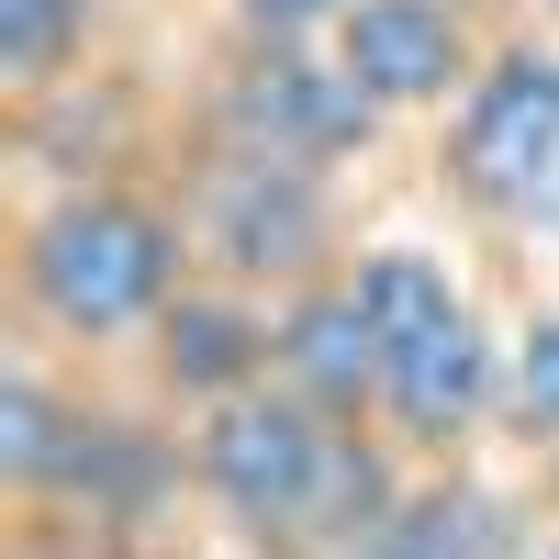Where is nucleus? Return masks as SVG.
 Instances as JSON below:
<instances>
[{
  "label": "nucleus",
  "mask_w": 559,
  "mask_h": 559,
  "mask_svg": "<svg viewBox=\"0 0 559 559\" xmlns=\"http://www.w3.org/2000/svg\"><path fill=\"white\" fill-rule=\"evenodd\" d=\"M336 414L302 403L292 381H258L236 403L179 414V459H191V503L236 537L247 559H302L324 471H336Z\"/></svg>",
  "instance_id": "nucleus-2"
},
{
  "label": "nucleus",
  "mask_w": 559,
  "mask_h": 559,
  "mask_svg": "<svg viewBox=\"0 0 559 559\" xmlns=\"http://www.w3.org/2000/svg\"><path fill=\"white\" fill-rule=\"evenodd\" d=\"M503 358H515V347H492V324H481V313H459V324H437V336L392 347L381 426L414 448V471H437V459H471V437L503 414Z\"/></svg>",
  "instance_id": "nucleus-8"
},
{
  "label": "nucleus",
  "mask_w": 559,
  "mask_h": 559,
  "mask_svg": "<svg viewBox=\"0 0 559 559\" xmlns=\"http://www.w3.org/2000/svg\"><path fill=\"white\" fill-rule=\"evenodd\" d=\"M179 224H191L202 280H236L258 302H292L358 258L336 213V168H292L258 146H202L191 179H179Z\"/></svg>",
  "instance_id": "nucleus-3"
},
{
  "label": "nucleus",
  "mask_w": 559,
  "mask_h": 559,
  "mask_svg": "<svg viewBox=\"0 0 559 559\" xmlns=\"http://www.w3.org/2000/svg\"><path fill=\"white\" fill-rule=\"evenodd\" d=\"M526 548L537 537L515 526V503H503L471 459H437V471H414V492L392 503V526L358 559H526Z\"/></svg>",
  "instance_id": "nucleus-11"
},
{
  "label": "nucleus",
  "mask_w": 559,
  "mask_h": 559,
  "mask_svg": "<svg viewBox=\"0 0 559 559\" xmlns=\"http://www.w3.org/2000/svg\"><path fill=\"white\" fill-rule=\"evenodd\" d=\"M90 437H102V403L57 381V347L23 336L0 358V492H12V515H57L90 471Z\"/></svg>",
  "instance_id": "nucleus-9"
},
{
  "label": "nucleus",
  "mask_w": 559,
  "mask_h": 559,
  "mask_svg": "<svg viewBox=\"0 0 559 559\" xmlns=\"http://www.w3.org/2000/svg\"><path fill=\"white\" fill-rule=\"evenodd\" d=\"M369 134H381V102L336 68V45H247L236 34V68L202 102V146H258L292 168H347Z\"/></svg>",
  "instance_id": "nucleus-5"
},
{
  "label": "nucleus",
  "mask_w": 559,
  "mask_h": 559,
  "mask_svg": "<svg viewBox=\"0 0 559 559\" xmlns=\"http://www.w3.org/2000/svg\"><path fill=\"white\" fill-rule=\"evenodd\" d=\"M347 12L358 0H224V23H236L247 45H336Z\"/></svg>",
  "instance_id": "nucleus-15"
},
{
  "label": "nucleus",
  "mask_w": 559,
  "mask_h": 559,
  "mask_svg": "<svg viewBox=\"0 0 559 559\" xmlns=\"http://www.w3.org/2000/svg\"><path fill=\"white\" fill-rule=\"evenodd\" d=\"M481 23L471 0H358V12L336 23V68L381 102V123L403 112H448L459 90L481 79Z\"/></svg>",
  "instance_id": "nucleus-7"
},
{
  "label": "nucleus",
  "mask_w": 559,
  "mask_h": 559,
  "mask_svg": "<svg viewBox=\"0 0 559 559\" xmlns=\"http://www.w3.org/2000/svg\"><path fill=\"white\" fill-rule=\"evenodd\" d=\"M347 292H358L369 324H381V347H414V336H437V324L471 313V292H459V269L437 247H358Z\"/></svg>",
  "instance_id": "nucleus-12"
},
{
  "label": "nucleus",
  "mask_w": 559,
  "mask_h": 559,
  "mask_svg": "<svg viewBox=\"0 0 559 559\" xmlns=\"http://www.w3.org/2000/svg\"><path fill=\"white\" fill-rule=\"evenodd\" d=\"M437 179L492 224H537L559 191V34H503L437 112Z\"/></svg>",
  "instance_id": "nucleus-4"
},
{
  "label": "nucleus",
  "mask_w": 559,
  "mask_h": 559,
  "mask_svg": "<svg viewBox=\"0 0 559 559\" xmlns=\"http://www.w3.org/2000/svg\"><path fill=\"white\" fill-rule=\"evenodd\" d=\"M90 34H102V0H0V79L45 102V90H68Z\"/></svg>",
  "instance_id": "nucleus-13"
},
{
  "label": "nucleus",
  "mask_w": 559,
  "mask_h": 559,
  "mask_svg": "<svg viewBox=\"0 0 559 559\" xmlns=\"http://www.w3.org/2000/svg\"><path fill=\"white\" fill-rule=\"evenodd\" d=\"M503 414H515V437L559 448V313H537L515 358H503Z\"/></svg>",
  "instance_id": "nucleus-14"
},
{
  "label": "nucleus",
  "mask_w": 559,
  "mask_h": 559,
  "mask_svg": "<svg viewBox=\"0 0 559 559\" xmlns=\"http://www.w3.org/2000/svg\"><path fill=\"white\" fill-rule=\"evenodd\" d=\"M526 12H537V34H559V0H526Z\"/></svg>",
  "instance_id": "nucleus-16"
},
{
  "label": "nucleus",
  "mask_w": 559,
  "mask_h": 559,
  "mask_svg": "<svg viewBox=\"0 0 559 559\" xmlns=\"http://www.w3.org/2000/svg\"><path fill=\"white\" fill-rule=\"evenodd\" d=\"M526 559H559V537H537V548H526Z\"/></svg>",
  "instance_id": "nucleus-17"
},
{
  "label": "nucleus",
  "mask_w": 559,
  "mask_h": 559,
  "mask_svg": "<svg viewBox=\"0 0 559 559\" xmlns=\"http://www.w3.org/2000/svg\"><path fill=\"white\" fill-rule=\"evenodd\" d=\"M280 381H292L302 403H324L336 426H381V381H392V347H381V324L358 313L347 269L280 302Z\"/></svg>",
  "instance_id": "nucleus-10"
},
{
  "label": "nucleus",
  "mask_w": 559,
  "mask_h": 559,
  "mask_svg": "<svg viewBox=\"0 0 559 559\" xmlns=\"http://www.w3.org/2000/svg\"><path fill=\"white\" fill-rule=\"evenodd\" d=\"M191 269L202 258H191L179 202L134 191V179H57L12 224V313H23V336L68 358L146 347V324L191 292Z\"/></svg>",
  "instance_id": "nucleus-1"
},
{
  "label": "nucleus",
  "mask_w": 559,
  "mask_h": 559,
  "mask_svg": "<svg viewBox=\"0 0 559 559\" xmlns=\"http://www.w3.org/2000/svg\"><path fill=\"white\" fill-rule=\"evenodd\" d=\"M146 392L168 414H202V403H236L258 381H280V302L236 292V280H202L191 269V292H179L157 324H146Z\"/></svg>",
  "instance_id": "nucleus-6"
}]
</instances>
